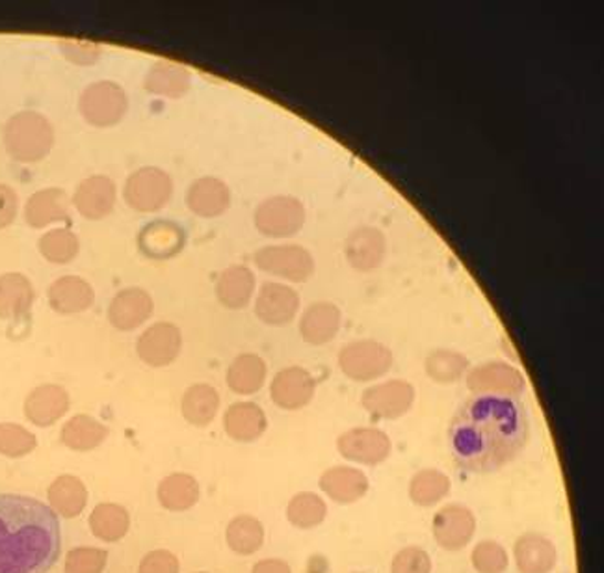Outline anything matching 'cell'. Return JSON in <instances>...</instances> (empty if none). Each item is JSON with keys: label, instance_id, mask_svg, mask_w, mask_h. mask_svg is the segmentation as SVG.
<instances>
[{"label": "cell", "instance_id": "5", "mask_svg": "<svg viewBox=\"0 0 604 573\" xmlns=\"http://www.w3.org/2000/svg\"><path fill=\"white\" fill-rule=\"evenodd\" d=\"M173 196V180L156 166H144L129 175L123 186V199L139 213H156L166 207Z\"/></svg>", "mask_w": 604, "mask_h": 573}, {"label": "cell", "instance_id": "21", "mask_svg": "<svg viewBox=\"0 0 604 573\" xmlns=\"http://www.w3.org/2000/svg\"><path fill=\"white\" fill-rule=\"evenodd\" d=\"M386 237L376 227H359L346 238V259L359 273H370L380 267L386 257Z\"/></svg>", "mask_w": 604, "mask_h": 573}, {"label": "cell", "instance_id": "34", "mask_svg": "<svg viewBox=\"0 0 604 573\" xmlns=\"http://www.w3.org/2000/svg\"><path fill=\"white\" fill-rule=\"evenodd\" d=\"M449 477L438 471V469H420L419 473H414L413 479L409 482V498L419 507H433L441 503L450 493Z\"/></svg>", "mask_w": 604, "mask_h": 573}, {"label": "cell", "instance_id": "22", "mask_svg": "<svg viewBox=\"0 0 604 573\" xmlns=\"http://www.w3.org/2000/svg\"><path fill=\"white\" fill-rule=\"evenodd\" d=\"M513 559L521 573H551L559 561V553L547 536L526 533L513 545Z\"/></svg>", "mask_w": 604, "mask_h": 573}, {"label": "cell", "instance_id": "43", "mask_svg": "<svg viewBox=\"0 0 604 573\" xmlns=\"http://www.w3.org/2000/svg\"><path fill=\"white\" fill-rule=\"evenodd\" d=\"M35 449V436L16 423H0V454L24 457Z\"/></svg>", "mask_w": 604, "mask_h": 573}, {"label": "cell", "instance_id": "32", "mask_svg": "<svg viewBox=\"0 0 604 573\" xmlns=\"http://www.w3.org/2000/svg\"><path fill=\"white\" fill-rule=\"evenodd\" d=\"M183 416L194 427H207L213 423L214 417L219 410V395L208 383H196L186 389L181 405Z\"/></svg>", "mask_w": 604, "mask_h": 573}, {"label": "cell", "instance_id": "17", "mask_svg": "<svg viewBox=\"0 0 604 573\" xmlns=\"http://www.w3.org/2000/svg\"><path fill=\"white\" fill-rule=\"evenodd\" d=\"M115 197L114 181L106 175H92L76 186L71 203L86 221H103L114 211Z\"/></svg>", "mask_w": 604, "mask_h": 573}, {"label": "cell", "instance_id": "26", "mask_svg": "<svg viewBox=\"0 0 604 573\" xmlns=\"http://www.w3.org/2000/svg\"><path fill=\"white\" fill-rule=\"evenodd\" d=\"M139 246L151 259H167L185 246V232L170 221L151 222L140 232Z\"/></svg>", "mask_w": 604, "mask_h": 573}, {"label": "cell", "instance_id": "39", "mask_svg": "<svg viewBox=\"0 0 604 573\" xmlns=\"http://www.w3.org/2000/svg\"><path fill=\"white\" fill-rule=\"evenodd\" d=\"M90 528L98 539L104 542H117L129 531L127 510L120 504H99L90 518Z\"/></svg>", "mask_w": 604, "mask_h": 573}, {"label": "cell", "instance_id": "8", "mask_svg": "<svg viewBox=\"0 0 604 573\" xmlns=\"http://www.w3.org/2000/svg\"><path fill=\"white\" fill-rule=\"evenodd\" d=\"M254 218L255 227L266 237H293L306 224V207L298 197H268L257 207Z\"/></svg>", "mask_w": 604, "mask_h": 573}, {"label": "cell", "instance_id": "31", "mask_svg": "<svg viewBox=\"0 0 604 573\" xmlns=\"http://www.w3.org/2000/svg\"><path fill=\"white\" fill-rule=\"evenodd\" d=\"M266 364L257 354H240L227 371V386L236 395H254L265 386Z\"/></svg>", "mask_w": 604, "mask_h": 573}, {"label": "cell", "instance_id": "23", "mask_svg": "<svg viewBox=\"0 0 604 573\" xmlns=\"http://www.w3.org/2000/svg\"><path fill=\"white\" fill-rule=\"evenodd\" d=\"M342 315L331 301H317L307 307L299 320V334L304 341L315 347L334 341L339 334Z\"/></svg>", "mask_w": 604, "mask_h": 573}, {"label": "cell", "instance_id": "3", "mask_svg": "<svg viewBox=\"0 0 604 573\" xmlns=\"http://www.w3.org/2000/svg\"><path fill=\"white\" fill-rule=\"evenodd\" d=\"M2 140L13 161L23 164L40 163L54 145V127L40 112H18L4 125Z\"/></svg>", "mask_w": 604, "mask_h": 573}, {"label": "cell", "instance_id": "18", "mask_svg": "<svg viewBox=\"0 0 604 573\" xmlns=\"http://www.w3.org/2000/svg\"><path fill=\"white\" fill-rule=\"evenodd\" d=\"M70 410V395L62 386L43 383L24 400V416L38 427H51Z\"/></svg>", "mask_w": 604, "mask_h": 573}, {"label": "cell", "instance_id": "50", "mask_svg": "<svg viewBox=\"0 0 604 573\" xmlns=\"http://www.w3.org/2000/svg\"><path fill=\"white\" fill-rule=\"evenodd\" d=\"M199 573H205V572H199Z\"/></svg>", "mask_w": 604, "mask_h": 573}, {"label": "cell", "instance_id": "48", "mask_svg": "<svg viewBox=\"0 0 604 573\" xmlns=\"http://www.w3.org/2000/svg\"><path fill=\"white\" fill-rule=\"evenodd\" d=\"M19 211V197L12 186L0 183V229L12 226Z\"/></svg>", "mask_w": 604, "mask_h": 573}, {"label": "cell", "instance_id": "16", "mask_svg": "<svg viewBox=\"0 0 604 573\" xmlns=\"http://www.w3.org/2000/svg\"><path fill=\"white\" fill-rule=\"evenodd\" d=\"M299 295L293 287L266 282L255 300V313L265 325L285 326L298 315Z\"/></svg>", "mask_w": 604, "mask_h": 573}, {"label": "cell", "instance_id": "29", "mask_svg": "<svg viewBox=\"0 0 604 573\" xmlns=\"http://www.w3.org/2000/svg\"><path fill=\"white\" fill-rule=\"evenodd\" d=\"M266 424L265 411L254 402H236L225 411V432L240 443L259 440L265 434Z\"/></svg>", "mask_w": 604, "mask_h": 573}, {"label": "cell", "instance_id": "46", "mask_svg": "<svg viewBox=\"0 0 604 573\" xmlns=\"http://www.w3.org/2000/svg\"><path fill=\"white\" fill-rule=\"evenodd\" d=\"M60 52L65 60L75 65H93L101 59L103 49L92 41H60Z\"/></svg>", "mask_w": 604, "mask_h": 573}, {"label": "cell", "instance_id": "10", "mask_svg": "<svg viewBox=\"0 0 604 573\" xmlns=\"http://www.w3.org/2000/svg\"><path fill=\"white\" fill-rule=\"evenodd\" d=\"M467 388L477 395L518 397L526 388V380L512 365L490 361V364L478 365L469 371Z\"/></svg>", "mask_w": 604, "mask_h": 573}, {"label": "cell", "instance_id": "9", "mask_svg": "<svg viewBox=\"0 0 604 573\" xmlns=\"http://www.w3.org/2000/svg\"><path fill=\"white\" fill-rule=\"evenodd\" d=\"M432 533L441 550H463L477 533V518L463 504H447L433 515Z\"/></svg>", "mask_w": 604, "mask_h": 573}, {"label": "cell", "instance_id": "11", "mask_svg": "<svg viewBox=\"0 0 604 573\" xmlns=\"http://www.w3.org/2000/svg\"><path fill=\"white\" fill-rule=\"evenodd\" d=\"M337 449L340 454L350 462L365 463V465H378L391 457V438L380 429L361 427L351 429L337 440Z\"/></svg>", "mask_w": 604, "mask_h": 573}, {"label": "cell", "instance_id": "12", "mask_svg": "<svg viewBox=\"0 0 604 573\" xmlns=\"http://www.w3.org/2000/svg\"><path fill=\"white\" fill-rule=\"evenodd\" d=\"M414 402V388L406 380H389L376 383L362 391L361 405L365 410L380 419H400Z\"/></svg>", "mask_w": 604, "mask_h": 573}, {"label": "cell", "instance_id": "7", "mask_svg": "<svg viewBox=\"0 0 604 573\" xmlns=\"http://www.w3.org/2000/svg\"><path fill=\"white\" fill-rule=\"evenodd\" d=\"M254 260L263 273L274 274L294 284H304L315 273L311 252L299 244L265 246L255 252Z\"/></svg>", "mask_w": 604, "mask_h": 573}, {"label": "cell", "instance_id": "42", "mask_svg": "<svg viewBox=\"0 0 604 573\" xmlns=\"http://www.w3.org/2000/svg\"><path fill=\"white\" fill-rule=\"evenodd\" d=\"M472 567L478 573H504L510 564L508 553L495 540H483L471 553Z\"/></svg>", "mask_w": 604, "mask_h": 573}, {"label": "cell", "instance_id": "47", "mask_svg": "<svg viewBox=\"0 0 604 573\" xmlns=\"http://www.w3.org/2000/svg\"><path fill=\"white\" fill-rule=\"evenodd\" d=\"M140 573H178V561L170 551H151L140 564Z\"/></svg>", "mask_w": 604, "mask_h": 573}, {"label": "cell", "instance_id": "1", "mask_svg": "<svg viewBox=\"0 0 604 573\" xmlns=\"http://www.w3.org/2000/svg\"><path fill=\"white\" fill-rule=\"evenodd\" d=\"M529 413L515 397L474 395L455 411L449 447L455 465L488 475L506 468L529 443Z\"/></svg>", "mask_w": 604, "mask_h": 573}, {"label": "cell", "instance_id": "49", "mask_svg": "<svg viewBox=\"0 0 604 573\" xmlns=\"http://www.w3.org/2000/svg\"><path fill=\"white\" fill-rule=\"evenodd\" d=\"M252 573H290V567L287 562L279 559H268V561L257 562Z\"/></svg>", "mask_w": 604, "mask_h": 573}, {"label": "cell", "instance_id": "40", "mask_svg": "<svg viewBox=\"0 0 604 573\" xmlns=\"http://www.w3.org/2000/svg\"><path fill=\"white\" fill-rule=\"evenodd\" d=\"M328 507L317 493L304 492L294 495L288 503L287 518L294 528L315 529L326 520Z\"/></svg>", "mask_w": 604, "mask_h": 573}, {"label": "cell", "instance_id": "27", "mask_svg": "<svg viewBox=\"0 0 604 573\" xmlns=\"http://www.w3.org/2000/svg\"><path fill=\"white\" fill-rule=\"evenodd\" d=\"M192 86L191 71L185 65L170 60H161L151 65L144 76L145 92L158 98L181 99Z\"/></svg>", "mask_w": 604, "mask_h": 573}, {"label": "cell", "instance_id": "44", "mask_svg": "<svg viewBox=\"0 0 604 573\" xmlns=\"http://www.w3.org/2000/svg\"><path fill=\"white\" fill-rule=\"evenodd\" d=\"M106 564V551L79 548L71 551L65 561V573H101Z\"/></svg>", "mask_w": 604, "mask_h": 573}, {"label": "cell", "instance_id": "25", "mask_svg": "<svg viewBox=\"0 0 604 573\" xmlns=\"http://www.w3.org/2000/svg\"><path fill=\"white\" fill-rule=\"evenodd\" d=\"M186 205L194 215L202 218L224 215L231 205L229 186L218 177H202L194 181L186 192Z\"/></svg>", "mask_w": 604, "mask_h": 573}, {"label": "cell", "instance_id": "41", "mask_svg": "<svg viewBox=\"0 0 604 573\" xmlns=\"http://www.w3.org/2000/svg\"><path fill=\"white\" fill-rule=\"evenodd\" d=\"M469 369V359L454 350H436L427 358V375L438 383H454Z\"/></svg>", "mask_w": 604, "mask_h": 573}, {"label": "cell", "instance_id": "15", "mask_svg": "<svg viewBox=\"0 0 604 573\" xmlns=\"http://www.w3.org/2000/svg\"><path fill=\"white\" fill-rule=\"evenodd\" d=\"M315 378L301 367H287L272 380V400L283 410H301L315 397Z\"/></svg>", "mask_w": 604, "mask_h": 573}, {"label": "cell", "instance_id": "30", "mask_svg": "<svg viewBox=\"0 0 604 573\" xmlns=\"http://www.w3.org/2000/svg\"><path fill=\"white\" fill-rule=\"evenodd\" d=\"M255 293V276L244 265H233L219 274L216 282V296L227 309H244Z\"/></svg>", "mask_w": 604, "mask_h": 573}, {"label": "cell", "instance_id": "14", "mask_svg": "<svg viewBox=\"0 0 604 573\" xmlns=\"http://www.w3.org/2000/svg\"><path fill=\"white\" fill-rule=\"evenodd\" d=\"M155 301L142 287H129L117 293L109 306L110 325L115 330L133 331L150 320Z\"/></svg>", "mask_w": 604, "mask_h": 573}, {"label": "cell", "instance_id": "37", "mask_svg": "<svg viewBox=\"0 0 604 573\" xmlns=\"http://www.w3.org/2000/svg\"><path fill=\"white\" fill-rule=\"evenodd\" d=\"M38 249L49 263L68 265L81 252V241L68 227H57L41 235Z\"/></svg>", "mask_w": 604, "mask_h": 573}, {"label": "cell", "instance_id": "36", "mask_svg": "<svg viewBox=\"0 0 604 573\" xmlns=\"http://www.w3.org/2000/svg\"><path fill=\"white\" fill-rule=\"evenodd\" d=\"M109 430L90 416L71 417L62 429V441L73 451H92L103 443Z\"/></svg>", "mask_w": 604, "mask_h": 573}, {"label": "cell", "instance_id": "38", "mask_svg": "<svg viewBox=\"0 0 604 573\" xmlns=\"http://www.w3.org/2000/svg\"><path fill=\"white\" fill-rule=\"evenodd\" d=\"M227 544L238 555H254L265 542V529L252 515H238L227 528Z\"/></svg>", "mask_w": 604, "mask_h": 573}, {"label": "cell", "instance_id": "45", "mask_svg": "<svg viewBox=\"0 0 604 573\" xmlns=\"http://www.w3.org/2000/svg\"><path fill=\"white\" fill-rule=\"evenodd\" d=\"M391 573H432V559L427 551L409 545L392 559Z\"/></svg>", "mask_w": 604, "mask_h": 573}, {"label": "cell", "instance_id": "6", "mask_svg": "<svg viewBox=\"0 0 604 573\" xmlns=\"http://www.w3.org/2000/svg\"><path fill=\"white\" fill-rule=\"evenodd\" d=\"M339 367L356 382H372L391 371L392 354L386 345L372 339L348 342L340 350Z\"/></svg>", "mask_w": 604, "mask_h": 573}, {"label": "cell", "instance_id": "19", "mask_svg": "<svg viewBox=\"0 0 604 573\" xmlns=\"http://www.w3.org/2000/svg\"><path fill=\"white\" fill-rule=\"evenodd\" d=\"M70 196L62 188L51 186L32 194L24 205V221L34 229L70 221Z\"/></svg>", "mask_w": 604, "mask_h": 573}, {"label": "cell", "instance_id": "2", "mask_svg": "<svg viewBox=\"0 0 604 573\" xmlns=\"http://www.w3.org/2000/svg\"><path fill=\"white\" fill-rule=\"evenodd\" d=\"M58 555L54 510L32 498L0 493V573H47Z\"/></svg>", "mask_w": 604, "mask_h": 573}, {"label": "cell", "instance_id": "33", "mask_svg": "<svg viewBox=\"0 0 604 573\" xmlns=\"http://www.w3.org/2000/svg\"><path fill=\"white\" fill-rule=\"evenodd\" d=\"M158 499L162 507L172 512H185L192 509L199 499V484L196 479L186 473H175L161 482Z\"/></svg>", "mask_w": 604, "mask_h": 573}, {"label": "cell", "instance_id": "24", "mask_svg": "<svg viewBox=\"0 0 604 573\" xmlns=\"http://www.w3.org/2000/svg\"><path fill=\"white\" fill-rule=\"evenodd\" d=\"M320 488L335 503L351 504L367 495L370 482L361 469L337 465L320 477Z\"/></svg>", "mask_w": 604, "mask_h": 573}, {"label": "cell", "instance_id": "13", "mask_svg": "<svg viewBox=\"0 0 604 573\" xmlns=\"http://www.w3.org/2000/svg\"><path fill=\"white\" fill-rule=\"evenodd\" d=\"M183 348V334L172 323L151 325L136 341V352L151 367H166L177 359Z\"/></svg>", "mask_w": 604, "mask_h": 573}, {"label": "cell", "instance_id": "4", "mask_svg": "<svg viewBox=\"0 0 604 573\" xmlns=\"http://www.w3.org/2000/svg\"><path fill=\"white\" fill-rule=\"evenodd\" d=\"M79 111L93 127H114L127 114V92L117 82H92L82 90Z\"/></svg>", "mask_w": 604, "mask_h": 573}, {"label": "cell", "instance_id": "28", "mask_svg": "<svg viewBox=\"0 0 604 573\" xmlns=\"http://www.w3.org/2000/svg\"><path fill=\"white\" fill-rule=\"evenodd\" d=\"M34 285L24 274H0V319H21L34 306Z\"/></svg>", "mask_w": 604, "mask_h": 573}, {"label": "cell", "instance_id": "35", "mask_svg": "<svg viewBox=\"0 0 604 573\" xmlns=\"http://www.w3.org/2000/svg\"><path fill=\"white\" fill-rule=\"evenodd\" d=\"M86 488L76 477H58L49 488V501L52 509L64 518H75L86 507Z\"/></svg>", "mask_w": 604, "mask_h": 573}, {"label": "cell", "instance_id": "20", "mask_svg": "<svg viewBox=\"0 0 604 573\" xmlns=\"http://www.w3.org/2000/svg\"><path fill=\"white\" fill-rule=\"evenodd\" d=\"M49 306L62 315H75V313L88 311L95 301V290L86 279L81 276H62L54 279L47 290Z\"/></svg>", "mask_w": 604, "mask_h": 573}]
</instances>
